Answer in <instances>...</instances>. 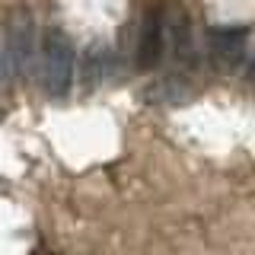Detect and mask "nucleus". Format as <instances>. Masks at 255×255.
<instances>
[{"instance_id": "obj_6", "label": "nucleus", "mask_w": 255, "mask_h": 255, "mask_svg": "<svg viewBox=\"0 0 255 255\" xmlns=\"http://www.w3.org/2000/svg\"><path fill=\"white\" fill-rule=\"evenodd\" d=\"M109 77V45L96 42L90 51H86L83 58V90H93V86H99L102 80Z\"/></svg>"}, {"instance_id": "obj_7", "label": "nucleus", "mask_w": 255, "mask_h": 255, "mask_svg": "<svg viewBox=\"0 0 255 255\" xmlns=\"http://www.w3.org/2000/svg\"><path fill=\"white\" fill-rule=\"evenodd\" d=\"M13 74V67H10V58H6V48L0 45V83H6V77Z\"/></svg>"}, {"instance_id": "obj_2", "label": "nucleus", "mask_w": 255, "mask_h": 255, "mask_svg": "<svg viewBox=\"0 0 255 255\" xmlns=\"http://www.w3.org/2000/svg\"><path fill=\"white\" fill-rule=\"evenodd\" d=\"M3 48H6V58H10V67L16 77H29L32 67H35V58L42 51L38 45V22L35 13L29 6H13L6 13L3 22Z\"/></svg>"}, {"instance_id": "obj_3", "label": "nucleus", "mask_w": 255, "mask_h": 255, "mask_svg": "<svg viewBox=\"0 0 255 255\" xmlns=\"http://www.w3.org/2000/svg\"><path fill=\"white\" fill-rule=\"evenodd\" d=\"M169 48V35H166V13L163 10H147V16L140 19V32H137V67L140 70H153L159 67V61L166 58Z\"/></svg>"}, {"instance_id": "obj_5", "label": "nucleus", "mask_w": 255, "mask_h": 255, "mask_svg": "<svg viewBox=\"0 0 255 255\" xmlns=\"http://www.w3.org/2000/svg\"><path fill=\"white\" fill-rule=\"evenodd\" d=\"M166 35H169V48L182 64L195 61V42H191V19L185 10L172 6L166 10Z\"/></svg>"}, {"instance_id": "obj_4", "label": "nucleus", "mask_w": 255, "mask_h": 255, "mask_svg": "<svg viewBox=\"0 0 255 255\" xmlns=\"http://www.w3.org/2000/svg\"><path fill=\"white\" fill-rule=\"evenodd\" d=\"M211 45V58L220 67H236L246 58V45H249V29L246 26H217L207 35Z\"/></svg>"}, {"instance_id": "obj_1", "label": "nucleus", "mask_w": 255, "mask_h": 255, "mask_svg": "<svg viewBox=\"0 0 255 255\" xmlns=\"http://www.w3.org/2000/svg\"><path fill=\"white\" fill-rule=\"evenodd\" d=\"M74 64H77L74 38L61 26H51L42 38V86L54 102L67 99L74 90Z\"/></svg>"}, {"instance_id": "obj_8", "label": "nucleus", "mask_w": 255, "mask_h": 255, "mask_svg": "<svg viewBox=\"0 0 255 255\" xmlns=\"http://www.w3.org/2000/svg\"><path fill=\"white\" fill-rule=\"evenodd\" d=\"M252 80H255V67H252Z\"/></svg>"}]
</instances>
